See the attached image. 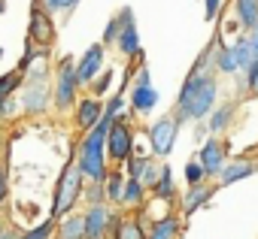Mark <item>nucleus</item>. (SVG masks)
Returning a JSON list of instances; mask_svg holds the SVG:
<instances>
[{"label":"nucleus","mask_w":258,"mask_h":239,"mask_svg":"<svg viewBox=\"0 0 258 239\" xmlns=\"http://www.w3.org/2000/svg\"><path fill=\"white\" fill-rule=\"evenodd\" d=\"M216 106H219V76L213 70H191L176 94V118L198 125Z\"/></svg>","instance_id":"f257e3e1"},{"label":"nucleus","mask_w":258,"mask_h":239,"mask_svg":"<svg viewBox=\"0 0 258 239\" xmlns=\"http://www.w3.org/2000/svg\"><path fill=\"white\" fill-rule=\"evenodd\" d=\"M112 125H115V122L100 118L97 128H91V131L82 137V143L76 146L73 161H76L82 179L91 182V185H103L106 173L112 170V167H109V158H106V137H109V128H112Z\"/></svg>","instance_id":"f03ea898"},{"label":"nucleus","mask_w":258,"mask_h":239,"mask_svg":"<svg viewBox=\"0 0 258 239\" xmlns=\"http://www.w3.org/2000/svg\"><path fill=\"white\" fill-rule=\"evenodd\" d=\"M82 194H85V179H82V173H79L76 161L70 158V161H67V167L61 170L58 185H55V197H52L49 218H52V221H61V218L73 215V209H76V203L82 200Z\"/></svg>","instance_id":"7ed1b4c3"},{"label":"nucleus","mask_w":258,"mask_h":239,"mask_svg":"<svg viewBox=\"0 0 258 239\" xmlns=\"http://www.w3.org/2000/svg\"><path fill=\"white\" fill-rule=\"evenodd\" d=\"M79 79H76V61L73 58H64L55 70V88H52V106L58 112H70L76 109V94H79Z\"/></svg>","instance_id":"20e7f679"},{"label":"nucleus","mask_w":258,"mask_h":239,"mask_svg":"<svg viewBox=\"0 0 258 239\" xmlns=\"http://www.w3.org/2000/svg\"><path fill=\"white\" fill-rule=\"evenodd\" d=\"M179 118H176V112L170 115H161L158 122H152L149 125V149H152V155L155 158H167L170 152H173V146H176V134H179Z\"/></svg>","instance_id":"39448f33"},{"label":"nucleus","mask_w":258,"mask_h":239,"mask_svg":"<svg viewBox=\"0 0 258 239\" xmlns=\"http://www.w3.org/2000/svg\"><path fill=\"white\" fill-rule=\"evenodd\" d=\"M115 49L127 61H140L143 58V43H140V31H137V22H134V10L131 7H124L118 13V40H115Z\"/></svg>","instance_id":"423d86ee"},{"label":"nucleus","mask_w":258,"mask_h":239,"mask_svg":"<svg viewBox=\"0 0 258 239\" xmlns=\"http://www.w3.org/2000/svg\"><path fill=\"white\" fill-rule=\"evenodd\" d=\"M131 155H134V131L127 122H115L109 128V137H106V158L121 167Z\"/></svg>","instance_id":"0eeeda50"},{"label":"nucleus","mask_w":258,"mask_h":239,"mask_svg":"<svg viewBox=\"0 0 258 239\" xmlns=\"http://www.w3.org/2000/svg\"><path fill=\"white\" fill-rule=\"evenodd\" d=\"M52 106V85L49 82H25V91L19 94V109L25 115H46Z\"/></svg>","instance_id":"6e6552de"},{"label":"nucleus","mask_w":258,"mask_h":239,"mask_svg":"<svg viewBox=\"0 0 258 239\" xmlns=\"http://www.w3.org/2000/svg\"><path fill=\"white\" fill-rule=\"evenodd\" d=\"M198 161H201L207 179L216 182L219 173H222L225 164H228V146H225L219 137H210V140H204V146H201V152H198Z\"/></svg>","instance_id":"1a4fd4ad"},{"label":"nucleus","mask_w":258,"mask_h":239,"mask_svg":"<svg viewBox=\"0 0 258 239\" xmlns=\"http://www.w3.org/2000/svg\"><path fill=\"white\" fill-rule=\"evenodd\" d=\"M28 40H31L34 46H40V49H49V43L55 40V22H52V16H49L40 4H34V7H31Z\"/></svg>","instance_id":"9d476101"},{"label":"nucleus","mask_w":258,"mask_h":239,"mask_svg":"<svg viewBox=\"0 0 258 239\" xmlns=\"http://www.w3.org/2000/svg\"><path fill=\"white\" fill-rule=\"evenodd\" d=\"M103 61H106V46L103 43L88 46L85 55L76 61V79H79V85H91L103 73Z\"/></svg>","instance_id":"9b49d317"},{"label":"nucleus","mask_w":258,"mask_h":239,"mask_svg":"<svg viewBox=\"0 0 258 239\" xmlns=\"http://www.w3.org/2000/svg\"><path fill=\"white\" fill-rule=\"evenodd\" d=\"M82 218H85V239H103L109 233V224H112L115 212H112L109 203H97V206H85Z\"/></svg>","instance_id":"f8f14e48"},{"label":"nucleus","mask_w":258,"mask_h":239,"mask_svg":"<svg viewBox=\"0 0 258 239\" xmlns=\"http://www.w3.org/2000/svg\"><path fill=\"white\" fill-rule=\"evenodd\" d=\"M73 118H76V128L82 134H88L91 128H97V122L103 118V100H97V97H79L76 109H73Z\"/></svg>","instance_id":"ddd939ff"},{"label":"nucleus","mask_w":258,"mask_h":239,"mask_svg":"<svg viewBox=\"0 0 258 239\" xmlns=\"http://www.w3.org/2000/svg\"><path fill=\"white\" fill-rule=\"evenodd\" d=\"M216 191H219V185H210V182L188 188V191L179 197V218H188V215H195L198 209H204V206L213 200Z\"/></svg>","instance_id":"4468645a"},{"label":"nucleus","mask_w":258,"mask_h":239,"mask_svg":"<svg viewBox=\"0 0 258 239\" xmlns=\"http://www.w3.org/2000/svg\"><path fill=\"white\" fill-rule=\"evenodd\" d=\"M124 97H127V103H131L134 115H152L155 106H158V91L152 85H131V91H127Z\"/></svg>","instance_id":"2eb2a0df"},{"label":"nucleus","mask_w":258,"mask_h":239,"mask_svg":"<svg viewBox=\"0 0 258 239\" xmlns=\"http://www.w3.org/2000/svg\"><path fill=\"white\" fill-rule=\"evenodd\" d=\"M109 236L112 239H146V221L140 218H124L115 212L112 224H109Z\"/></svg>","instance_id":"dca6fc26"},{"label":"nucleus","mask_w":258,"mask_h":239,"mask_svg":"<svg viewBox=\"0 0 258 239\" xmlns=\"http://www.w3.org/2000/svg\"><path fill=\"white\" fill-rule=\"evenodd\" d=\"M258 170V164L252 161V158H234V161H228L225 164V170L219 173V179H216V185H234V182H240V179H246V176H252Z\"/></svg>","instance_id":"f3484780"},{"label":"nucleus","mask_w":258,"mask_h":239,"mask_svg":"<svg viewBox=\"0 0 258 239\" xmlns=\"http://www.w3.org/2000/svg\"><path fill=\"white\" fill-rule=\"evenodd\" d=\"M234 115H237V103H219V106L207 115V134H210V137H222V134L231 128Z\"/></svg>","instance_id":"a211bd4d"},{"label":"nucleus","mask_w":258,"mask_h":239,"mask_svg":"<svg viewBox=\"0 0 258 239\" xmlns=\"http://www.w3.org/2000/svg\"><path fill=\"white\" fill-rule=\"evenodd\" d=\"M179 230H182V218L179 215H164L158 221H149L146 239H176Z\"/></svg>","instance_id":"6ab92c4d"},{"label":"nucleus","mask_w":258,"mask_h":239,"mask_svg":"<svg viewBox=\"0 0 258 239\" xmlns=\"http://www.w3.org/2000/svg\"><path fill=\"white\" fill-rule=\"evenodd\" d=\"M234 19L243 34L258 28V0H234Z\"/></svg>","instance_id":"aec40b11"},{"label":"nucleus","mask_w":258,"mask_h":239,"mask_svg":"<svg viewBox=\"0 0 258 239\" xmlns=\"http://www.w3.org/2000/svg\"><path fill=\"white\" fill-rule=\"evenodd\" d=\"M213 73H216V76H237V73H240L231 46H225L222 40H219V46H216V55H213Z\"/></svg>","instance_id":"412c9836"},{"label":"nucleus","mask_w":258,"mask_h":239,"mask_svg":"<svg viewBox=\"0 0 258 239\" xmlns=\"http://www.w3.org/2000/svg\"><path fill=\"white\" fill-rule=\"evenodd\" d=\"M55 239H85V218L82 215H67L55 224Z\"/></svg>","instance_id":"4be33fe9"},{"label":"nucleus","mask_w":258,"mask_h":239,"mask_svg":"<svg viewBox=\"0 0 258 239\" xmlns=\"http://www.w3.org/2000/svg\"><path fill=\"white\" fill-rule=\"evenodd\" d=\"M152 197L161 200V203H173L176 200V182H173V170L167 164H161V176H158V182L152 188Z\"/></svg>","instance_id":"5701e85b"},{"label":"nucleus","mask_w":258,"mask_h":239,"mask_svg":"<svg viewBox=\"0 0 258 239\" xmlns=\"http://www.w3.org/2000/svg\"><path fill=\"white\" fill-rule=\"evenodd\" d=\"M49 58H52V52L49 49H40V55L22 73V82H49Z\"/></svg>","instance_id":"b1692460"},{"label":"nucleus","mask_w":258,"mask_h":239,"mask_svg":"<svg viewBox=\"0 0 258 239\" xmlns=\"http://www.w3.org/2000/svg\"><path fill=\"white\" fill-rule=\"evenodd\" d=\"M103 194H106V203L109 206H121V194H124V173L121 170H109L106 179H103Z\"/></svg>","instance_id":"393cba45"},{"label":"nucleus","mask_w":258,"mask_h":239,"mask_svg":"<svg viewBox=\"0 0 258 239\" xmlns=\"http://www.w3.org/2000/svg\"><path fill=\"white\" fill-rule=\"evenodd\" d=\"M146 188L137 179H124V194H121V206L124 209H143L146 206Z\"/></svg>","instance_id":"a878e982"},{"label":"nucleus","mask_w":258,"mask_h":239,"mask_svg":"<svg viewBox=\"0 0 258 239\" xmlns=\"http://www.w3.org/2000/svg\"><path fill=\"white\" fill-rule=\"evenodd\" d=\"M231 52H234L237 70H240V73H246V70L252 67V49H249V40H246V34H240V37L231 43Z\"/></svg>","instance_id":"bb28decb"},{"label":"nucleus","mask_w":258,"mask_h":239,"mask_svg":"<svg viewBox=\"0 0 258 239\" xmlns=\"http://www.w3.org/2000/svg\"><path fill=\"white\" fill-rule=\"evenodd\" d=\"M124 106H127V97L115 91V94L103 103V118H106V122H118V118H124Z\"/></svg>","instance_id":"cd10ccee"},{"label":"nucleus","mask_w":258,"mask_h":239,"mask_svg":"<svg viewBox=\"0 0 258 239\" xmlns=\"http://www.w3.org/2000/svg\"><path fill=\"white\" fill-rule=\"evenodd\" d=\"M55 224H58V221L46 218V221H40V224L28 227L25 233H19V239H55Z\"/></svg>","instance_id":"c85d7f7f"},{"label":"nucleus","mask_w":258,"mask_h":239,"mask_svg":"<svg viewBox=\"0 0 258 239\" xmlns=\"http://www.w3.org/2000/svg\"><path fill=\"white\" fill-rule=\"evenodd\" d=\"M19 88H22V73H19V70H13V73H4V76H0V100L16 97V94H19Z\"/></svg>","instance_id":"c756f323"},{"label":"nucleus","mask_w":258,"mask_h":239,"mask_svg":"<svg viewBox=\"0 0 258 239\" xmlns=\"http://www.w3.org/2000/svg\"><path fill=\"white\" fill-rule=\"evenodd\" d=\"M158 176H161V164H158V161H152V158H146V167H143V173H140V179H137V182L152 194V188H155Z\"/></svg>","instance_id":"7c9ffc66"},{"label":"nucleus","mask_w":258,"mask_h":239,"mask_svg":"<svg viewBox=\"0 0 258 239\" xmlns=\"http://www.w3.org/2000/svg\"><path fill=\"white\" fill-rule=\"evenodd\" d=\"M204 182H210V179H207V173H204L201 161H198V158H191V161L185 164V185H188V188H195V185H204Z\"/></svg>","instance_id":"2f4dec72"},{"label":"nucleus","mask_w":258,"mask_h":239,"mask_svg":"<svg viewBox=\"0 0 258 239\" xmlns=\"http://www.w3.org/2000/svg\"><path fill=\"white\" fill-rule=\"evenodd\" d=\"M112 79H115V73L112 70H103L94 82H91V97H97V100H103V94H109V85H112Z\"/></svg>","instance_id":"473e14b6"},{"label":"nucleus","mask_w":258,"mask_h":239,"mask_svg":"<svg viewBox=\"0 0 258 239\" xmlns=\"http://www.w3.org/2000/svg\"><path fill=\"white\" fill-rule=\"evenodd\" d=\"M124 170V179H140V173H143V167H146V158H137V155H131V158H127L124 164H121Z\"/></svg>","instance_id":"72a5a7b5"},{"label":"nucleus","mask_w":258,"mask_h":239,"mask_svg":"<svg viewBox=\"0 0 258 239\" xmlns=\"http://www.w3.org/2000/svg\"><path fill=\"white\" fill-rule=\"evenodd\" d=\"M115 40H118V16L106 22V28H103V37H100V43H103V46H115Z\"/></svg>","instance_id":"f704fd0d"},{"label":"nucleus","mask_w":258,"mask_h":239,"mask_svg":"<svg viewBox=\"0 0 258 239\" xmlns=\"http://www.w3.org/2000/svg\"><path fill=\"white\" fill-rule=\"evenodd\" d=\"M85 203L88 206H97V203H106V194H103V185H91V188H85Z\"/></svg>","instance_id":"c9c22d12"},{"label":"nucleus","mask_w":258,"mask_h":239,"mask_svg":"<svg viewBox=\"0 0 258 239\" xmlns=\"http://www.w3.org/2000/svg\"><path fill=\"white\" fill-rule=\"evenodd\" d=\"M243 76H246V88L258 97V61H252V67H249Z\"/></svg>","instance_id":"e433bc0d"},{"label":"nucleus","mask_w":258,"mask_h":239,"mask_svg":"<svg viewBox=\"0 0 258 239\" xmlns=\"http://www.w3.org/2000/svg\"><path fill=\"white\" fill-rule=\"evenodd\" d=\"M225 7V0H204V13H207V22H213L219 16V10Z\"/></svg>","instance_id":"4c0bfd02"},{"label":"nucleus","mask_w":258,"mask_h":239,"mask_svg":"<svg viewBox=\"0 0 258 239\" xmlns=\"http://www.w3.org/2000/svg\"><path fill=\"white\" fill-rule=\"evenodd\" d=\"M16 109H19V100H16V97L0 100V118H13V115H16Z\"/></svg>","instance_id":"58836bf2"},{"label":"nucleus","mask_w":258,"mask_h":239,"mask_svg":"<svg viewBox=\"0 0 258 239\" xmlns=\"http://www.w3.org/2000/svg\"><path fill=\"white\" fill-rule=\"evenodd\" d=\"M134 85H152V76H149V67H146V64L137 67V79H134Z\"/></svg>","instance_id":"ea45409f"},{"label":"nucleus","mask_w":258,"mask_h":239,"mask_svg":"<svg viewBox=\"0 0 258 239\" xmlns=\"http://www.w3.org/2000/svg\"><path fill=\"white\" fill-rule=\"evenodd\" d=\"M10 197V185H7V170L0 167V203H4Z\"/></svg>","instance_id":"a19ab883"},{"label":"nucleus","mask_w":258,"mask_h":239,"mask_svg":"<svg viewBox=\"0 0 258 239\" xmlns=\"http://www.w3.org/2000/svg\"><path fill=\"white\" fill-rule=\"evenodd\" d=\"M0 239H19V233H13V230H4V233H0Z\"/></svg>","instance_id":"79ce46f5"},{"label":"nucleus","mask_w":258,"mask_h":239,"mask_svg":"<svg viewBox=\"0 0 258 239\" xmlns=\"http://www.w3.org/2000/svg\"><path fill=\"white\" fill-rule=\"evenodd\" d=\"M4 230H7V224H4V218H0V233H4Z\"/></svg>","instance_id":"37998d69"},{"label":"nucleus","mask_w":258,"mask_h":239,"mask_svg":"<svg viewBox=\"0 0 258 239\" xmlns=\"http://www.w3.org/2000/svg\"><path fill=\"white\" fill-rule=\"evenodd\" d=\"M4 10H7V4H4V0H0V13H4Z\"/></svg>","instance_id":"c03bdc74"},{"label":"nucleus","mask_w":258,"mask_h":239,"mask_svg":"<svg viewBox=\"0 0 258 239\" xmlns=\"http://www.w3.org/2000/svg\"><path fill=\"white\" fill-rule=\"evenodd\" d=\"M76 4H79V0H70V10H73V7H76Z\"/></svg>","instance_id":"a18cd8bd"},{"label":"nucleus","mask_w":258,"mask_h":239,"mask_svg":"<svg viewBox=\"0 0 258 239\" xmlns=\"http://www.w3.org/2000/svg\"><path fill=\"white\" fill-rule=\"evenodd\" d=\"M0 58H4V49H0Z\"/></svg>","instance_id":"49530a36"}]
</instances>
